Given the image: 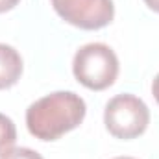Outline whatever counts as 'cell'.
Returning a JSON list of instances; mask_svg holds the SVG:
<instances>
[{
    "mask_svg": "<svg viewBox=\"0 0 159 159\" xmlns=\"http://www.w3.org/2000/svg\"><path fill=\"white\" fill-rule=\"evenodd\" d=\"M104 122L113 137L124 141L135 139L146 131L150 109L141 98L133 94H117L106 106Z\"/></svg>",
    "mask_w": 159,
    "mask_h": 159,
    "instance_id": "cell-3",
    "label": "cell"
},
{
    "mask_svg": "<svg viewBox=\"0 0 159 159\" xmlns=\"http://www.w3.org/2000/svg\"><path fill=\"white\" fill-rule=\"evenodd\" d=\"M152 94H154L156 102L159 104V74L156 76V80H154V83H152Z\"/></svg>",
    "mask_w": 159,
    "mask_h": 159,
    "instance_id": "cell-9",
    "label": "cell"
},
{
    "mask_svg": "<svg viewBox=\"0 0 159 159\" xmlns=\"http://www.w3.org/2000/svg\"><path fill=\"white\" fill-rule=\"evenodd\" d=\"M56 13L81 30H100L115 17L113 0H52Z\"/></svg>",
    "mask_w": 159,
    "mask_h": 159,
    "instance_id": "cell-4",
    "label": "cell"
},
{
    "mask_svg": "<svg viewBox=\"0 0 159 159\" xmlns=\"http://www.w3.org/2000/svg\"><path fill=\"white\" fill-rule=\"evenodd\" d=\"M72 72L83 87L104 91L119 76V57L107 44L89 43L74 54Z\"/></svg>",
    "mask_w": 159,
    "mask_h": 159,
    "instance_id": "cell-2",
    "label": "cell"
},
{
    "mask_svg": "<svg viewBox=\"0 0 159 159\" xmlns=\"http://www.w3.org/2000/svg\"><path fill=\"white\" fill-rule=\"evenodd\" d=\"M20 0H0V13H6L9 9H13Z\"/></svg>",
    "mask_w": 159,
    "mask_h": 159,
    "instance_id": "cell-8",
    "label": "cell"
},
{
    "mask_svg": "<svg viewBox=\"0 0 159 159\" xmlns=\"http://www.w3.org/2000/svg\"><path fill=\"white\" fill-rule=\"evenodd\" d=\"M20 74H22L20 54L13 46L0 43V89H7L15 85Z\"/></svg>",
    "mask_w": 159,
    "mask_h": 159,
    "instance_id": "cell-5",
    "label": "cell"
},
{
    "mask_svg": "<svg viewBox=\"0 0 159 159\" xmlns=\"http://www.w3.org/2000/svg\"><path fill=\"white\" fill-rule=\"evenodd\" d=\"M144 4H146L150 9H154L156 13H159V0H144Z\"/></svg>",
    "mask_w": 159,
    "mask_h": 159,
    "instance_id": "cell-10",
    "label": "cell"
},
{
    "mask_svg": "<svg viewBox=\"0 0 159 159\" xmlns=\"http://www.w3.org/2000/svg\"><path fill=\"white\" fill-rule=\"evenodd\" d=\"M0 159H43V156L32 148H9Z\"/></svg>",
    "mask_w": 159,
    "mask_h": 159,
    "instance_id": "cell-7",
    "label": "cell"
},
{
    "mask_svg": "<svg viewBox=\"0 0 159 159\" xmlns=\"http://www.w3.org/2000/svg\"><path fill=\"white\" fill-rule=\"evenodd\" d=\"M15 141H17V128L13 120L6 117L4 113H0V157L9 148H13Z\"/></svg>",
    "mask_w": 159,
    "mask_h": 159,
    "instance_id": "cell-6",
    "label": "cell"
},
{
    "mask_svg": "<svg viewBox=\"0 0 159 159\" xmlns=\"http://www.w3.org/2000/svg\"><path fill=\"white\" fill-rule=\"evenodd\" d=\"M85 102L72 91H56L26 109L28 131L41 141H56L85 119Z\"/></svg>",
    "mask_w": 159,
    "mask_h": 159,
    "instance_id": "cell-1",
    "label": "cell"
},
{
    "mask_svg": "<svg viewBox=\"0 0 159 159\" xmlns=\"http://www.w3.org/2000/svg\"><path fill=\"white\" fill-rule=\"evenodd\" d=\"M115 159H133V157H115Z\"/></svg>",
    "mask_w": 159,
    "mask_h": 159,
    "instance_id": "cell-11",
    "label": "cell"
}]
</instances>
